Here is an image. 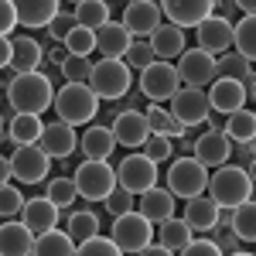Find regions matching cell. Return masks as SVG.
I'll return each instance as SVG.
<instances>
[{
	"mask_svg": "<svg viewBox=\"0 0 256 256\" xmlns=\"http://www.w3.org/2000/svg\"><path fill=\"white\" fill-rule=\"evenodd\" d=\"M55 86L44 72H28V76H14L7 86V102L14 106L18 116H41L44 110L55 106Z\"/></svg>",
	"mask_w": 256,
	"mask_h": 256,
	"instance_id": "6da1fadb",
	"label": "cell"
},
{
	"mask_svg": "<svg viewBox=\"0 0 256 256\" xmlns=\"http://www.w3.org/2000/svg\"><path fill=\"white\" fill-rule=\"evenodd\" d=\"M208 195L212 202H218V208H239L242 202L253 198V178L239 164L216 168V174L208 178Z\"/></svg>",
	"mask_w": 256,
	"mask_h": 256,
	"instance_id": "7a4b0ae2",
	"label": "cell"
},
{
	"mask_svg": "<svg viewBox=\"0 0 256 256\" xmlns=\"http://www.w3.org/2000/svg\"><path fill=\"white\" fill-rule=\"evenodd\" d=\"M55 113L68 126H82L99 113V96L89 82H65L55 96Z\"/></svg>",
	"mask_w": 256,
	"mask_h": 256,
	"instance_id": "3957f363",
	"label": "cell"
},
{
	"mask_svg": "<svg viewBox=\"0 0 256 256\" xmlns=\"http://www.w3.org/2000/svg\"><path fill=\"white\" fill-rule=\"evenodd\" d=\"M89 86L99 99H110V102H120V99L130 92L134 86V68L123 58H99L92 65V76H89Z\"/></svg>",
	"mask_w": 256,
	"mask_h": 256,
	"instance_id": "277c9868",
	"label": "cell"
},
{
	"mask_svg": "<svg viewBox=\"0 0 256 256\" xmlns=\"http://www.w3.org/2000/svg\"><path fill=\"white\" fill-rule=\"evenodd\" d=\"M72 178H76L79 198L86 202H106L120 188L116 168H110V160H82Z\"/></svg>",
	"mask_w": 256,
	"mask_h": 256,
	"instance_id": "5b68a950",
	"label": "cell"
},
{
	"mask_svg": "<svg viewBox=\"0 0 256 256\" xmlns=\"http://www.w3.org/2000/svg\"><path fill=\"white\" fill-rule=\"evenodd\" d=\"M208 168L198 158H178L171 168H168V192L174 198H184L192 202L198 195H208Z\"/></svg>",
	"mask_w": 256,
	"mask_h": 256,
	"instance_id": "8992f818",
	"label": "cell"
},
{
	"mask_svg": "<svg viewBox=\"0 0 256 256\" xmlns=\"http://www.w3.org/2000/svg\"><path fill=\"white\" fill-rule=\"evenodd\" d=\"M154 222L140 212H130V216H120L110 229V239L116 242L123 253H144L147 246H154Z\"/></svg>",
	"mask_w": 256,
	"mask_h": 256,
	"instance_id": "52a82bcc",
	"label": "cell"
},
{
	"mask_svg": "<svg viewBox=\"0 0 256 256\" xmlns=\"http://www.w3.org/2000/svg\"><path fill=\"white\" fill-rule=\"evenodd\" d=\"M184 86H181V76H178V65H168V62H154L150 68H144L140 72V92L144 99H150V102H171V99L181 92Z\"/></svg>",
	"mask_w": 256,
	"mask_h": 256,
	"instance_id": "ba28073f",
	"label": "cell"
},
{
	"mask_svg": "<svg viewBox=\"0 0 256 256\" xmlns=\"http://www.w3.org/2000/svg\"><path fill=\"white\" fill-rule=\"evenodd\" d=\"M116 178H120V188H126L130 195H147L150 188H158V164L144 154H130V158L120 160L116 168Z\"/></svg>",
	"mask_w": 256,
	"mask_h": 256,
	"instance_id": "9c48e42d",
	"label": "cell"
},
{
	"mask_svg": "<svg viewBox=\"0 0 256 256\" xmlns=\"http://www.w3.org/2000/svg\"><path fill=\"white\" fill-rule=\"evenodd\" d=\"M178 76H181V86H188V89H205V86H212L218 79L216 58L205 55L202 48H188L178 58Z\"/></svg>",
	"mask_w": 256,
	"mask_h": 256,
	"instance_id": "30bf717a",
	"label": "cell"
},
{
	"mask_svg": "<svg viewBox=\"0 0 256 256\" xmlns=\"http://www.w3.org/2000/svg\"><path fill=\"white\" fill-rule=\"evenodd\" d=\"M10 168H14V178L20 184H38V181L48 178L52 158L41 150V144H28V147H18L10 154Z\"/></svg>",
	"mask_w": 256,
	"mask_h": 256,
	"instance_id": "8fae6325",
	"label": "cell"
},
{
	"mask_svg": "<svg viewBox=\"0 0 256 256\" xmlns=\"http://www.w3.org/2000/svg\"><path fill=\"white\" fill-rule=\"evenodd\" d=\"M171 116L184 126H202L205 120L212 116V102H208V92L205 89H181L174 99H171Z\"/></svg>",
	"mask_w": 256,
	"mask_h": 256,
	"instance_id": "7c38bea8",
	"label": "cell"
},
{
	"mask_svg": "<svg viewBox=\"0 0 256 256\" xmlns=\"http://www.w3.org/2000/svg\"><path fill=\"white\" fill-rule=\"evenodd\" d=\"M160 18H164V10H160V4H154V0H134V4L123 7V28L140 41H147L158 31Z\"/></svg>",
	"mask_w": 256,
	"mask_h": 256,
	"instance_id": "4fadbf2b",
	"label": "cell"
},
{
	"mask_svg": "<svg viewBox=\"0 0 256 256\" xmlns=\"http://www.w3.org/2000/svg\"><path fill=\"white\" fill-rule=\"evenodd\" d=\"M232 34H236V24L226 18H218V14H212V18L205 20L202 28H195V41L198 48L205 52V55H226V52H232Z\"/></svg>",
	"mask_w": 256,
	"mask_h": 256,
	"instance_id": "5bb4252c",
	"label": "cell"
},
{
	"mask_svg": "<svg viewBox=\"0 0 256 256\" xmlns=\"http://www.w3.org/2000/svg\"><path fill=\"white\" fill-rule=\"evenodd\" d=\"M160 10L168 14V24L184 31V28H202L216 14V4L212 0H168V4H160Z\"/></svg>",
	"mask_w": 256,
	"mask_h": 256,
	"instance_id": "9a60e30c",
	"label": "cell"
},
{
	"mask_svg": "<svg viewBox=\"0 0 256 256\" xmlns=\"http://www.w3.org/2000/svg\"><path fill=\"white\" fill-rule=\"evenodd\" d=\"M246 82L236 79H216L208 86V102H212V113H222V116H232L239 110H246Z\"/></svg>",
	"mask_w": 256,
	"mask_h": 256,
	"instance_id": "2e32d148",
	"label": "cell"
},
{
	"mask_svg": "<svg viewBox=\"0 0 256 256\" xmlns=\"http://www.w3.org/2000/svg\"><path fill=\"white\" fill-rule=\"evenodd\" d=\"M58 218H62V208L52 202L48 195H38V198H31L28 205H24V212H20V222L34 232V236H44V232H52L55 226H58Z\"/></svg>",
	"mask_w": 256,
	"mask_h": 256,
	"instance_id": "e0dca14e",
	"label": "cell"
},
{
	"mask_svg": "<svg viewBox=\"0 0 256 256\" xmlns=\"http://www.w3.org/2000/svg\"><path fill=\"white\" fill-rule=\"evenodd\" d=\"M113 137H116L120 147H144L147 137H150V123H147V113L140 110H130V113H120L113 123Z\"/></svg>",
	"mask_w": 256,
	"mask_h": 256,
	"instance_id": "ac0fdd59",
	"label": "cell"
},
{
	"mask_svg": "<svg viewBox=\"0 0 256 256\" xmlns=\"http://www.w3.org/2000/svg\"><path fill=\"white\" fill-rule=\"evenodd\" d=\"M195 158L205 168H226L229 158H232V140L226 137V134H218V130H205L195 140Z\"/></svg>",
	"mask_w": 256,
	"mask_h": 256,
	"instance_id": "d6986e66",
	"label": "cell"
},
{
	"mask_svg": "<svg viewBox=\"0 0 256 256\" xmlns=\"http://www.w3.org/2000/svg\"><path fill=\"white\" fill-rule=\"evenodd\" d=\"M130 48H134V34L120 20H110L106 28L96 31V52L102 58H126Z\"/></svg>",
	"mask_w": 256,
	"mask_h": 256,
	"instance_id": "ffe728a7",
	"label": "cell"
},
{
	"mask_svg": "<svg viewBox=\"0 0 256 256\" xmlns=\"http://www.w3.org/2000/svg\"><path fill=\"white\" fill-rule=\"evenodd\" d=\"M34 232L18 222V218H10V222H4V229H0V256H31L34 253Z\"/></svg>",
	"mask_w": 256,
	"mask_h": 256,
	"instance_id": "44dd1931",
	"label": "cell"
},
{
	"mask_svg": "<svg viewBox=\"0 0 256 256\" xmlns=\"http://www.w3.org/2000/svg\"><path fill=\"white\" fill-rule=\"evenodd\" d=\"M79 147V137H76V126H68V123H48L44 126V137H41V150L48 154V158H68L72 150Z\"/></svg>",
	"mask_w": 256,
	"mask_h": 256,
	"instance_id": "7402d4cb",
	"label": "cell"
},
{
	"mask_svg": "<svg viewBox=\"0 0 256 256\" xmlns=\"http://www.w3.org/2000/svg\"><path fill=\"white\" fill-rule=\"evenodd\" d=\"M137 212L147 216L154 226H164V222L174 218V195L168 188H150L147 195L137 198Z\"/></svg>",
	"mask_w": 256,
	"mask_h": 256,
	"instance_id": "603a6c76",
	"label": "cell"
},
{
	"mask_svg": "<svg viewBox=\"0 0 256 256\" xmlns=\"http://www.w3.org/2000/svg\"><path fill=\"white\" fill-rule=\"evenodd\" d=\"M218 202H212V195H198V198H192L188 205H184V222L195 229V232H212L218 226Z\"/></svg>",
	"mask_w": 256,
	"mask_h": 256,
	"instance_id": "cb8c5ba5",
	"label": "cell"
},
{
	"mask_svg": "<svg viewBox=\"0 0 256 256\" xmlns=\"http://www.w3.org/2000/svg\"><path fill=\"white\" fill-rule=\"evenodd\" d=\"M62 14L58 0H18V20L24 28H52V20Z\"/></svg>",
	"mask_w": 256,
	"mask_h": 256,
	"instance_id": "d4e9b609",
	"label": "cell"
},
{
	"mask_svg": "<svg viewBox=\"0 0 256 256\" xmlns=\"http://www.w3.org/2000/svg\"><path fill=\"white\" fill-rule=\"evenodd\" d=\"M150 48L158 62H171V58H181L188 48H184V31L174 28V24H160L158 31L150 34Z\"/></svg>",
	"mask_w": 256,
	"mask_h": 256,
	"instance_id": "484cf974",
	"label": "cell"
},
{
	"mask_svg": "<svg viewBox=\"0 0 256 256\" xmlns=\"http://www.w3.org/2000/svg\"><path fill=\"white\" fill-rule=\"evenodd\" d=\"M120 144L113 137V126H89L82 134V150H86V160H110V154L116 150Z\"/></svg>",
	"mask_w": 256,
	"mask_h": 256,
	"instance_id": "4316f807",
	"label": "cell"
},
{
	"mask_svg": "<svg viewBox=\"0 0 256 256\" xmlns=\"http://www.w3.org/2000/svg\"><path fill=\"white\" fill-rule=\"evenodd\" d=\"M48 58V52L41 48L34 38H14V72L28 76V72H41V62Z\"/></svg>",
	"mask_w": 256,
	"mask_h": 256,
	"instance_id": "83f0119b",
	"label": "cell"
},
{
	"mask_svg": "<svg viewBox=\"0 0 256 256\" xmlns=\"http://www.w3.org/2000/svg\"><path fill=\"white\" fill-rule=\"evenodd\" d=\"M76 253H79L76 239L68 236L65 229H52V232L34 239V253L31 256H76Z\"/></svg>",
	"mask_w": 256,
	"mask_h": 256,
	"instance_id": "f1b7e54d",
	"label": "cell"
},
{
	"mask_svg": "<svg viewBox=\"0 0 256 256\" xmlns=\"http://www.w3.org/2000/svg\"><path fill=\"white\" fill-rule=\"evenodd\" d=\"M76 18H79V28H89V31H99V28H106L110 24V14H113V7L106 4V0H79L76 7Z\"/></svg>",
	"mask_w": 256,
	"mask_h": 256,
	"instance_id": "f546056e",
	"label": "cell"
},
{
	"mask_svg": "<svg viewBox=\"0 0 256 256\" xmlns=\"http://www.w3.org/2000/svg\"><path fill=\"white\" fill-rule=\"evenodd\" d=\"M44 137V123L41 116H18L10 120V126H7V140H14L18 147H28V144H41Z\"/></svg>",
	"mask_w": 256,
	"mask_h": 256,
	"instance_id": "4dcf8cb0",
	"label": "cell"
},
{
	"mask_svg": "<svg viewBox=\"0 0 256 256\" xmlns=\"http://www.w3.org/2000/svg\"><path fill=\"white\" fill-rule=\"evenodd\" d=\"M192 239H195V229H192L184 218H171V222H164L158 229V242L164 250H171V253H181Z\"/></svg>",
	"mask_w": 256,
	"mask_h": 256,
	"instance_id": "1f68e13d",
	"label": "cell"
},
{
	"mask_svg": "<svg viewBox=\"0 0 256 256\" xmlns=\"http://www.w3.org/2000/svg\"><path fill=\"white\" fill-rule=\"evenodd\" d=\"M65 232L76 239V242L96 239L99 236V216L92 212V208H76V212H68V226H65Z\"/></svg>",
	"mask_w": 256,
	"mask_h": 256,
	"instance_id": "d6a6232c",
	"label": "cell"
},
{
	"mask_svg": "<svg viewBox=\"0 0 256 256\" xmlns=\"http://www.w3.org/2000/svg\"><path fill=\"white\" fill-rule=\"evenodd\" d=\"M226 137L232 144H250L256 140V113L253 110H239L226 120Z\"/></svg>",
	"mask_w": 256,
	"mask_h": 256,
	"instance_id": "836d02e7",
	"label": "cell"
},
{
	"mask_svg": "<svg viewBox=\"0 0 256 256\" xmlns=\"http://www.w3.org/2000/svg\"><path fill=\"white\" fill-rule=\"evenodd\" d=\"M216 72H218V79L250 82V76H253V62H246L239 52H226L222 58H216Z\"/></svg>",
	"mask_w": 256,
	"mask_h": 256,
	"instance_id": "e575fe53",
	"label": "cell"
},
{
	"mask_svg": "<svg viewBox=\"0 0 256 256\" xmlns=\"http://www.w3.org/2000/svg\"><path fill=\"white\" fill-rule=\"evenodd\" d=\"M232 232L242 242H256V198H250L239 208H232Z\"/></svg>",
	"mask_w": 256,
	"mask_h": 256,
	"instance_id": "d590c367",
	"label": "cell"
},
{
	"mask_svg": "<svg viewBox=\"0 0 256 256\" xmlns=\"http://www.w3.org/2000/svg\"><path fill=\"white\" fill-rule=\"evenodd\" d=\"M232 48L246 62H256V18H242L236 24V34H232Z\"/></svg>",
	"mask_w": 256,
	"mask_h": 256,
	"instance_id": "8d00e7d4",
	"label": "cell"
},
{
	"mask_svg": "<svg viewBox=\"0 0 256 256\" xmlns=\"http://www.w3.org/2000/svg\"><path fill=\"white\" fill-rule=\"evenodd\" d=\"M44 195L52 198L58 208H72V205H76V198H79L76 178H52V181H48V188H44Z\"/></svg>",
	"mask_w": 256,
	"mask_h": 256,
	"instance_id": "74e56055",
	"label": "cell"
},
{
	"mask_svg": "<svg viewBox=\"0 0 256 256\" xmlns=\"http://www.w3.org/2000/svg\"><path fill=\"white\" fill-rule=\"evenodd\" d=\"M24 205H28V202H24V195H20L10 181H4V188H0V216H4V222L18 218L20 212H24Z\"/></svg>",
	"mask_w": 256,
	"mask_h": 256,
	"instance_id": "f35d334b",
	"label": "cell"
},
{
	"mask_svg": "<svg viewBox=\"0 0 256 256\" xmlns=\"http://www.w3.org/2000/svg\"><path fill=\"white\" fill-rule=\"evenodd\" d=\"M65 48H68V55H76V58H89L92 48H96V31L76 28V31L68 34V41H65Z\"/></svg>",
	"mask_w": 256,
	"mask_h": 256,
	"instance_id": "ab89813d",
	"label": "cell"
},
{
	"mask_svg": "<svg viewBox=\"0 0 256 256\" xmlns=\"http://www.w3.org/2000/svg\"><path fill=\"white\" fill-rule=\"evenodd\" d=\"M102 205H106V212H110L113 218H120V216H130V212H137V195H130L126 188H116V192H113V195L106 198Z\"/></svg>",
	"mask_w": 256,
	"mask_h": 256,
	"instance_id": "60d3db41",
	"label": "cell"
},
{
	"mask_svg": "<svg viewBox=\"0 0 256 256\" xmlns=\"http://www.w3.org/2000/svg\"><path fill=\"white\" fill-rule=\"evenodd\" d=\"M76 256H123V250H120L110 236H96V239L79 242V253Z\"/></svg>",
	"mask_w": 256,
	"mask_h": 256,
	"instance_id": "b9f144b4",
	"label": "cell"
},
{
	"mask_svg": "<svg viewBox=\"0 0 256 256\" xmlns=\"http://www.w3.org/2000/svg\"><path fill=\"white\" fill-rule=\"evenodd\" d=\"M79 28V18H76V10H62L58 18L52 20V28H48V38L58 41V44H65L68 41V34Z\"/></svg>",
	"mask_w": 256,
	"mask_h": 256,
	"instance_id": "7bdbcfd3",
	"label": "cell"
},
{
	"mask_svg": "<svg viewBox=\"0 0 256 256\" xmlns=\"http://www.w3.org/2000/svg\"><path fill=\"white\" fill-rule=\"evenodd\" d=\"M123 62H126L130 68H140V72H144V68H150V65L158 62V55H154L150 41H134V48L126 52V58H123Z\"/></svg>",
	"mask_w": 256,
	"mask_h": 256,
	"instance_id": "ee69618b",
	"label": "cell"
},
{
	"mask_svg": "<svg viewBox=\"0 0 256 256\" xmlns=\"http://www.w3.org/2000/svg\"><path fill=\"white\" fill-rule=\"evenodd\" d=\"M140 154H144V158H150L154 164H160V160H168L171 154H174V147H171V137H160V134H150Z\"/></svg>",
	"mask_w": 256,
	"mask_h": 256,
	"instance_id": "f6af8a7d",
	"label": "cell"
},
{
	"mask_svg": "<svg viewBox=\"0 0 256 256\" xmlns=\"http://www.w3.org/2000/svg\"><path fill=\"white\" fill-rule=\"evenodd\" d=\"M62 76H65V82H89V76H92V62L72 55V58L62 65Z\"/></svg>",
	"mask_w": 256,
	"mask_h": 256,
	"instance_id": "bcb514c9",
	"label": "cell"
},
{
	"mask_svg": "<svg viewBox=\"0 0 256 256\" xmlns=\"http://www.w3.org/2000/svg\"><path fill=\"white\" fill-rule=\"evenodd\" d=\"M171 110H164L158 102H150L147 106V123H150V134H160V137H168V126H171Z\"/></svg>",
	"mask_w": 256,
	"mask_h": 256,
	"instance_id": "7dc6e473",
	"label": "cell"
},
{
	"mask_svg": "<svg viewBox=\"0 0 256 256\" xmlns=\"http://www.w3.org/2000/svg\"><path fill=\"white\" fill-rule=\"evenodd\" d=\"M212 239H216V246L222 250V256L242 253V250H239V242H242V239H239L232 229H222V226H216V229H212Z\"/></svg>",
	"mask_w": 256,
	"mask_h": 256,
	"instance_id": "c3c4849f",
	"label": "cell"
},
{
	"mask_svg": "<svg viewBox=\"0 0 256 256\" xmlns=\"http://www.w3.org/2000/svg\"><path fill=\"white\" fill-rule=\"evenodd\" d=\"M178 256H222V250L216 246V239H212V236H208V239L202 236V239H192Z\"/></svg>",
	"mask_w": 256,
	"mask_h": 256,
	"instance_id": "681fc988",
	"label": "cell"
},
{
	"mask_svg": "<svg viewBox=\"0 0 256 256\" xmlns=\"http://www.w3.org/2000/svg\"><path fill=\"white\" fill-rule=\"evenodd\" d=\"M14 24H20V20H18V4L4 0V4H0V34H4V38H10Z\"/></svg>",
	"mask_w": 256,
	"mask_h": 256,
	"instance_id": "f907efd6",
	"label": "cell"
},
{
	"mask_svg": "<svg viewBox=\"0 0 256 256\" xmlns=\"http://www.w3.org/2000/svg\"><path fill=\"white\" fill-rule=\"evenodd\" d=\"M140 99H144V92H126V96H123V99L116 102V106L110 110V116L116 120L120 113H130V110H140Z\"/></svg>",
	"mask_w": 256,
	"mask_h": 256,
	"instance_id": "816d5d0a",
	"label": "cell"
},
{
	"mask_svg": "<svg viewBox=\"0 0 256 256\" xmlns=\"http://www.w3.org/2000/svg\"><path fill=\"white\" fill-rule=\"evenodd\" d=\"M232 158H236L239 168H250V164H253V150H250V144H232Z\"/></svg>",
	"mask_w": 256,
	"mask_h": 256,
	"instance_id": "f5cc1de1",
	"label": "cell"
},
{
	"mask_svg": "<svg viewBox=\"0 0 256 256\" xmlns=\"http://www.w3.org/2000/svg\"><path fill=\"white\" fill-rule=\"evenodd\" d=\"M68 58H72V55H68V48H65V44H58V48H52V52H48V62H52L55 68H62Z\"/></svg>",
	"mask_w": 256,
	"mask_h": 256,
	"instance_id": "db71d44e",
	"label": "cell"
},
{
	"mask_svg": "<svg viewBox=\"0 0 256 256\" xmlns=\"http://www.w3.org/2000/svg\"><path fill=\"white\" fill-rule=\"evenodd\" d=\"M10 62H14V41L0 38V65H10Z\"/></svg>",
	"mask_w": 256,
	"mask_h": 256,
	"instance_id": "11a10c76",
	"label": "cell"
},
{
	"mask_svg": "<svg viewBox=\"0 0 256 256\" xmlns=\"http://www.w3.org/2000/svg\"><path fill=\"white\" fill-rule=\"evenodd\" d=\"M137 256H178V253H171V250H164L160 242H154V246H147L144 253H137Z\"/></svg>",
	"mask_w": 256,
	"mask_h": 256,
	"instance_id": "9f6ffc18",
	"label": "cell"
},
{
	"mask_svg": "<svg viewBox=\"0 0 256 256\" xmlns=\"http://www.w3.org/2000/svg\"><path fill=\"white\" fill-rule=\"evenodd\" d=\"M239 10H246V18H256V0H239Z\"/></svg>",
	"mask_w": 256,
	"mask_h": 256,
	"instance_id": "6f0895ef",
	"label": "cell"
},
{
	"mask_svg": "<svg viewBox=\"0 0 256 256\" xmlns=\"http://www.w3.org/2000/svg\"><path fill=\"white\" fill-rule=\"evenodd\" d=\"M218 226H222V229L232 226V208H222V212H218Z\"/></svg>",
	"mask_w": 256,
	"mask_h": 256,
	"instance_id": "680465c9",
	"label": "cell"
},
{
	"mask_svg": "<svg viewBox=\"0 0 256 256\" xmlns=\"http://www.w3.org/2000/svg\"><path fill=\"white\" fill-rule=\"evenodd\" d=\"M246 96H250V102L256 110V76H250V82H246Z\"/></svg>",
	"mask_w": 256,
	"mask_h": 256,
	"instance_id": "91938a15",
	"label": "cell"
},
{
	"mask_svg": "<svg viewBox=\"0 0 256 256\" xmlns=\"http://www.w3.org/2000/svg\"><path fill=\"white\" fill-rule=\"evenodd\" d=\"M246 171H250V178H253V184H256V160L250 164V168H246Z\"/></svg>",
	"mask_w": 256,
	"mask_h": 256,
	"instance_id": "94428289",
	"label": "cell"
},
{
	"mask_svg": "<svg viewBox=\"0 0 256 256\" xmlns=\"http://www.w3.org/2000/svg\"><path fill=\"white\" fill-rule=\"evenodd\" d=\"M250 150H253V160H256V140H250Z\"/></svg>",
	"mask_w": 256,
	"mask_h": 256,
	"instance_id": "6125c7cd",
	"label": "cell"
},
{
	"mask_svg": "<svg viewBox=\"0 0 256 256\" xmlns=\"http://www.w3.org/2000/svg\"><path fill=\"white\" fill-rule=\"evenodd\" d=\"M232 256H253V253H232Z\"/></svg>",
	"mask_w": 256,
	"mask_h": 256,
	"instance_id": "be15d7a7",
	"label": "cell"
},
{
	"mask_svg": "<svg viewBox=\"0 0 256 256\" xmlns=\"http://www.w3.org/2000/svg\"><path fill=\"white\" fill-rule=\"evenodd\" d=\"M253 113H256V110H253Z\"/></svg>",
	"mask_w": 256,
	"mask_h": 256,
	"instance_id": "e7e4bbea",
	"label": "cell"
}]
</instances>
